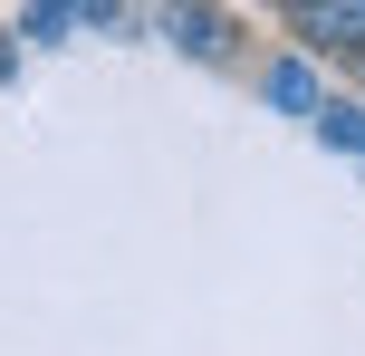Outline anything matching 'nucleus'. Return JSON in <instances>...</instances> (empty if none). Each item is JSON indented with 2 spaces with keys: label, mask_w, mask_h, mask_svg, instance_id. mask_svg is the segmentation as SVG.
I'll return each instance as SVG.
<instances>
[{
  "label": "nucleus",
  "mask_w": 365,
  "mask_h": 356,
  "mask_svg": "<svg viewBox=\"0 0 365 356\" xmlns=\"http://www.w3.org/2000/svg\"><path fill=\"white\" fill-rule=\"evenodd\" d=\"M259 87H269V106H298V116L327 106V96H317V77L298 68V58H269V77H259Z\"/></svg>",
  "instance_id": "nucleus-1"
},
{
  "label": "nucleus",
  "mask_w": 365,
  "mask_h": 356,
  "mask_svg": "<svg viewBox=\"0 0 365 356\" xmlns=\"http://www.w3.org/2000/svg\"><path fill=\"white\" fill-rule=\"evenodd\" d=\"M317 135H327V145H346V154H365V106H317Z\"/></svg>",
  "instance_id": "nucleus-3"
},
{
  "label": "nucleus",
  "mask_w": 365,
  "mask_h": 356,
  "mask_svg": "<svg viewBox=\"0 0 365 356\" xmlns=\"http://www.w3.org/2000/svg\"><path fill=\"white\" fill-rule=\"evenodd\" d=\"M164 29H173L182 49H192V58H221V19H212V10H173Z\"/></svg>",
  "instance_id": "nucleus-2"
},
{
  "label": "nucleus",
  "mask_w": 365,
  "mask_h": 356,
  "mask_svg": "<svg viewBox=\"0 0 365 356\" xmlns=\"http://www.w3.org/2000/svg\"><path fill=\"white\" fill-rule=\"evenodd\" d=\"M68 29H87V10H29V39H68Z\"/></svg>",
  "instance_id": "nucleus-4"
}]
</instances>
